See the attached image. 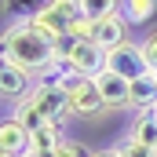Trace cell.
I'll return each instance as SVG.
<instances>
[{"mask_svg": "<svg viewBox=\"0 0 157 157\" xmlns=\"http://www.w3.org/2000/svg\"><path fill=\"white\" fill-rule=\"evenodd\" d=\"M0 59L22 66V70L33 73V77L44 73L51 62H59V59H55V40L48 37V33H40L29 18L7 26V29L0 33Z\"/></svg>", "mask_w": 157, "mask_h": 157, "instance_id": "obj_1", "label": "cell"}, {"mask_svg": "<svg viewBox=\"0 0 157 157\" xmlns=\"http://www.w3.org/2000/svg\"><path fill=\"white\" fill-rule=\"evenodd\" d=\"M15 117L22 121L29 132H37L40 124H66V121L73 117V113H70L66 84H37L33 95L15 106Z\"/></svg>", "mask_w": 157, "mask_h": 157, "instance_id": "obj_2", "label": "cell"}, {"mask_svg": "<svg viewBox=\"0 0 157 157\" xmlns=\"http://www.w3.org/2000/svg\"><path fill=\"white\" fill-rule=\"evenodd\" d=\"M55 59H59L73 77L95 80L99 73H106V51L95 48L91 40L77 37V33H66L62 40H55Z\"/></svg>", "mask_w": 157, "mask_h": 157, "instance_id": "obj_3", "label": "cell"}, {"mask_svg": "<svg viewBox=\"0 0 157 157\" xmlns=\"http://www.w3.org/2000/svg\"><path fill=\"white\" fill-rule=\"evenodd\" d=\"M106 70L124 77V80H139L146 73H154L150 62H146V55H143V44H132V40L113 48V51H106Z\"/></svg>", "mask_w": 157, "mask_h": 157, "instance_id": "obj_4", "label": "cell"}, {"mask_svg": "<svg viewBox=\"0 0 157 157\" xmlns=\"http://www.w3.org/2000/svg\"><path fill=\"white\" fill-rule=\"evenodd\" d=\"M66 95H70V113L73 117L91 121V117H99V113H106V102H102L95 80H88V77H70L66 80Z\"/></svg>", "mask_w": 157, "mask_h": 157, "instance_id": "obj_5", "label": "cell"}, {"mask_svg": "<svg viewBox=\"0 0 157 157\" xmlns=\"http://www.w3.org/2000/svg\"><path fill=\"white\" fill-rule=\"evenodd\" d=\"M33 88H37V77L33 73H26L22 66L0 59V99L4 102H15L18 106V102H26L33 95Z\"/></svg>", "mask_w": 157, "mask_h": 157, "instance_id": "obj_6", "label": "cell"}, {"mask_svg": "<svg viewBox=\"0 0 157 157\" xmlns=\"http://www.w3.org/2000/svg\"><path fill=\"white\" fill-rule=\"evenodd\" d=\"M128 29H132V22L117 11V15H110V18L91 22V44L102 48V51H113L121 44H128Z\"/></svg>", "mask_w": 157, "mask_h": 157, "instance_id": "obj_7", "label": "cell"}, {"mask_svg": "<svg viewBox=\"0 0 157 157\" xmlns=\"http://www.w3.org/2000/svg\"><path fill=\"white\" fill-rule=\"evenodd\" d=\"M0 154L7 157L29 154V128L18 117H0Z\"/></svg>", "mask_w": 157, "mask_h": 157, "instance_id": "obj_8", "label": "cell"}, {"mask_svg": "<svg viewBox=\"0 0 157 157\" xmlns=\"http://www.w3.org/2000/svg\"><path fill=\"white\" fill-rule=\"evenodd\" d=\"M95 88H99V95H102V102H106V110H124L128 106V91H132V80L117 77V73H99L95 77Z\"/></svg>", "mask_w": 157, "mask_h": 157, "instance_id": "obj_9", "label": "cell"}, {"mask_svg": "<svg viewBox=\"0 0 157 157\" xmlns=\"http://www.w3.org/2000/svg\"><path fill=\"white\" fill-rule=\"evenodd\" d=\"M128 106H132V110H139V113H150V110H157V77H154V73H146V77L132 80Z\"/></svg>", "mask_w": 157, "mask_h": 157, "instance_id": "obj_10", "label": "cell"}, {"mask_svg": "<svg viewBox=\"0 0 157 157\" xmlns=\"http://www.w3.org/2000/svg\"><path fill=\"white\" fill-rule=\"evenodd\" d=\"M128 135L157 150V113H154V110H150V113H139V117L132 121V128H128Z\"/></svg>", "mask_w": 157, "mask_h": 157, "instance_id": "obj_11", "label": "cell"}, {"mask_svg": "<svg viewBox=\"0 0 157 157\" xmlns=\"http://www.w3.org/2000/svg\"><path fill=\"white\" fill-rule=\"evenodd\" d=\"M157 11V0H121V15L132 22V26H143L150 22Z\"/></svg>", "mask_w": 157, "mask_h": 157, "instance_id": "obj_12", "label": "cell"}, {"mask_svg": "<svg viewBox=\"0 0 157 157\" xmlns=\"http://www.w3.org/2000/svg\"><path fill=\"white\" fill-rule=\"evenodd\" d=\"M62 139V124H40L37 132H29V150H55Z\"/></svg>", "mask_w": 157, "mask_h": 157, "instance_id": "obj_13", "label": "cell"}, {"mask_svg": "<svg viewBox=\"0 0 157 157\" xmlns=\"http://www.w3.org/2000/svg\"><path fill=\"white\" fill-rule=\"evenodd\" d=\"M80 11L88 22H99V18H110L121 11V0H80Z\"/></svg>", "mask_w": 157, "mask_h": 157, "instance_id": "obj_14", "label": "cell"}, {"mask_svg": "<svg viewBox=\"0 0 157 157\" xmlns=\"http://www.w3.org/2000/svg\"><path fill=\"white\" fill-rule=\"evenodd\" d=\"M113 150H117V157H157L154 146H146V143H139V139H132V135H124Z\"/></svg>", "mask_w": 157, "mask_h": 157, "instance_id": "obj_15", "label": "cell"}, {"mask_svg": "<svg viewBox=\"0 0 157 157\" xmlns=\"http://www.w3.org/2000/svg\"><path fill=\"white\" fill-rule=\"evenodd\" d=\"M55 157H95L80 139H62L59 146H55Z\"/></svg>", "mask_w": 157, "mask_h": 157, "instance_id": "obj_16", "label": "cell"}, {"mask_svg": "<svg viewBox=\"0 0 157 157\" xmlns=\"http://www.w3.org/2000/svg\"><path fill=\"white\" fill-rule=\"evenodd\" d=\"M143 55H146V62H150V70H157V29L150 37L143 40Z\"/></svg>", "mask_w": 157, "mask_h": 157, "instance_id": "obj_17", "label": "cell"}, {"mask_svg": "<svg viewBox=\"0 0 157 157\" xmlns=\"http://www.w3.org/2000/svg\"><path fill=\"white\" fill-rule=\"evenodd\" d=\"M22 157H55V150H29V154H22Z\"/></svg>", "mask_w": 157, "mask_h": 157, "instance_id": "obj_18", "label": "cell"}, {"mask_svg": "<svg viewBox=\"0 0 157 157\" xmlns=\"http://www.w3.org/2000/svg\"><path fill=\"white\" fill-rule=\"evenodd\" d=\"M95 157H117V150H99Z\"/></svg>", "mask_w": 157, "mask_h": 157, "instance_id": "obj_19", "label": "cell"}, {"mask_svg": "<svg viewBox=\"0 0 157 157\" xmlns=\"http://www.w3.org/2000/svg\"><path fill=\"white\" fill-rule=\"evenodd\" d=\"M0 157H7V154H0Z\"/></svg>", "mask_w": 157, "mask_h": 157, "instance_id": "obj_20", "label": "cell"}, {"mask_svg": "<svg viewBox=\"0 0 157 157\" xmlns=\"http://www.w3.org/2000/svg\"><path fill=\"white\" fill-rule=\"evenodd\" d=\"M154 77H157V70H154Z\"/></svg>", "mask_w": 157, "mask_h": 157, "instance_id": "obj_21", "label": "cell"}, {"mask_svg": "<svg viewBox=\"0 0 157 157\" xmlns=\"http://www.w3.org/2000/svg\"><path fill=\"white\" fill-rule=\"evenodd\" d=\"M154 113H157V110H154Z\"/></svg>", "mask_w": 157, "mask_h": 157, "instance_id": "obj_22", "label": "cell"}]
</instances>
